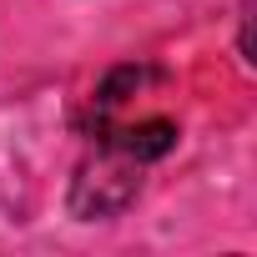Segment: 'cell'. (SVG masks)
Here are the masks:
<instances>
[{
	"mask_svg": "<svg viewBox=\"0 0 257 257\" xmlns=\"http://www.w3.org/2000/svg\"><path fill=\"white\" fill-rule=\"evenodd\" d=\"M137 197H142V162L126 157L116 142L101 137V147L76 167L66 202H71V217L101 222V217H121Z\"/></svg>",
	"mask_w": 257,
	"mask_h": 257,
	"instance_id": "6da1fadb",
	"label": "cell"
},
{
	"mask_svg": "<svg viewBox=\"0 0 257 257\" xmlns=\"http://www.w3.org/2000/svg\"><path fill=\"white\" fill-rule=\"evenodd\" d=\"M101 137L116 142L126 157H137V162L147 167V162H162V157L177 147V126L157 116V121H137V126H126V132H101Z\"/></svg>",
	"mask_w": 257,
	"mask_h": 257,
	"instance_id": "7a4b0ae2",
	"label": "cell"
}]
</instances>
